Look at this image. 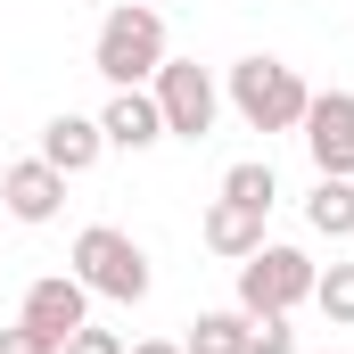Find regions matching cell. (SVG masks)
Masks as SVG:
<instances>
[{
	"label": "cell",
	"instance_id": "cell-1",
	"mask_svg": "<svg viewBox=\"0 0 354 354\" xmlns=\"http://www.w3.org/2000/svg\"><path fill=\"white\" fill-rule=\"evenodd\" d=\"M174 50H165V17L157 8H140V0H124V8H107L99 17V41H91V66L107 75L115 91H140L157 66H165Z\"/></svg>",
	"mask_w": 354,
	"mask_h": 354
},
{
	"label": "cell",
	"instance_id": "cell-2",
	"mask_svg": "<svg viewBox=\"0 0 354 354\" xmlns=\"http://www.w3.org/2000/svg\"><path fill=\"white\" fill-rule=\"evenodd\" d=\"M223 99L239 107V124H248V132H297L313 91H305V75H297L288 58H264V50H256V58H239V66H231Z\"/></svg>",
	"mask_w": 354,
	"mask_h": 354
},
{
	"label": "cell",
	"instance_id": "cell-3",
	"mask_svg": "<svg viewBox=\"0 0 354 354\" xmlns=\"http://www.w3.org/2000/svg\"><path fill=\"white\" fill-rule=\"evenodd\" d=\"M75 280L107 305H140L149 297V248L115 223H91V231H75Z\"/></svg>",
	"mask_w": 354,
	"mask_h": 354
},
{
	"label": "cell",
	"instance_id": "cell-4",
	"mask_svg": "<svg viewBox=\"0 0 354 354\" xmlns=\"http://www.w3.org/2000/svg\"><path fill=\"white\" fill-rule=\"evenodd\" d=\"M149 99H157V115H165V140H206L214 115H223V83H214L198 58H165V66L149 75Z\"/></svg>",
	"mask_w": 354,
	"mask_h": 354
},
{
	"label": "cell",
	"instance_id": "cell-5",
	"mask_svg": "<svg viewBox=\"0 0 354 354\" xmlns=\"http://www.w3.org/2000/svg\"><path fill=\"white\" fill-rule=\"evenodd\" d=\"M313 256L305 248H280L264 239L256 256H239V313H297L305 297H313Z\"/></svg>",
	"mask_w": 354,
	"mask_h": 354
},
{
	"label": "cell",
	"instance_id": "cell-6",
	"mask_svg": "<svg viewBox=\"0 0 354 354\" xmlns=\"http://www.w3.org/2000/svg\"><path fill=\"white\" fill-rule=\"evenodd\" d=\"M297 132H305V157H313V174L354 181V91H313Z\"/></svg>",
	"mask_w": 354,
	"mask_h": 354
},
{
	"label": "cell",
	"instance_id": "cell-7",
	"mask_svg": "<svg viewBox=\"0 0 354 354\" xmlns=\"http://www.w3.org/2000/svg\"><path fill=\"white\" fill-rule=\"evenodd\" d=\"M17 322H25V330H41L50 346H66V338H75V330L91 322V288L75 280V272H41V280L25 288V305H17Z\"/></svg>",
	"mask_w": 354,
	"mask_h": 354
},
{
	"label": "cell",
	"instance_id": "cell-8",
	"mask_svg": "<svg viewBox=\"0 0 354 354\" xmlns=\"http://www.w3.org/2000/svg\"><path fill=\"white\" fill-rule=\"evenodd\" d=\"M0 206H8L17 223H58V206H66V174L41 165V157H17V165H0Z\"/></svg>",
	"mask_w": 354,
	"mask_h": 354
},
{
	"label": "cell",
	"instance_id": "cell-9",
	"mask_svg": "<svg viewBox=\"0 0 354 354\" xmlns=\"http://www.w3.org/2000/svg\"><path fill=\"white\" fill-rule=\"evenodd\" d=\"M33 157H41V165H58V174L75 181V174H91V165L107 157V132H99V115H75V107H66V115H50V124H41V149H33Z\"/></svg>",
	"mask_w": 354,
	"mask_h": 354
},
{
	"label": "cell",
	"instance_id": "cell-10",
	"mask_svg": "<svg viewBox=\"0 0 354 354\" xmlns=\"http://www.w3.org/2000/svg\"><path fill=\"white\" fill-rule=\"evenodd\" d=\"M99 132H107V149H157L165 140V115H157V99H149V83L140 91H115L107 107H99Z\"/></svg>",
	"mask_w": 354,
	"mask_h": 354
},
{
	"label": "cell",
	"instance_id": "cell-11",
	"mask_svg": "<svg viewBox=\"0 0 354 354\" xmlns=\"http://www.w3.org/2000/svg\"><path fill=\"white\" fill-rule=\"evenodd\" d=\"M198 239H206L214 256H231V264H239V256H256V248H264V214H256V206L214 198V206H206V223H198Z\"/></svg>",
	"mask_w": 354,
	"mask_h": 354
},
{
	"label": "cell",
	"instance_id": "cell-12",
	"mask_svg": "<svg viewBox=\"0 0 354 354\" xmlns=\"http://www.w3.org/2000/svg\"><path fill=\"white\" fill-rule=\"evenodd\" d=\"M305 223H313L322 239H354V181L313 174V189H305Z\"/></svg>",
	"mask_w": 354,
	"mask_h": 354
},
{
	"label": "cell",
	"instance_id": "cell-13",
	"mask_svg": "<svg viewBox=\"0 0 354 354\" xmlns=\"http://www.w3.org/2000/svg\"><path fill=\"white\" fill-rule=\"evenodd\" d=\"M248 330H256V322H248L239 305L198 313V322H189V338H181V354H248Z\"/></svg>",
	"mask_w": 354,
	"mask_h": 354
},
{
	"label": "cell",
	"instance_id": "cell-14",
	"mask_svg": "<svg viewBox=\"0 0 354 354\" xmlns=\"http://www.w3.org/2000/svg\"><path fill=\"white\" fill-rule=\"evenodd\" d=\"M223 198H231V206H256V214H272V198H280L272 157H239V165L223 174Z\"/></svg>",
	"mask_w": 354,
	"mask_h": 354
},
{
	"label": "cell",
	"instance_id": "cell-15",
	"mask_svg": "<svg viewBox=\"0 0 354 354\" xmlns=\"http://www.w3.org/2000/svg\"><path fill=\"white\" fill-rule=\"evenodd\" d=\"M313 305H322V322H330V330H354V264L313 272Z\"/></svg>",
	"mask_w": 354,
	"mask_h": 354
},
{
	"label": "cell",
	"instance_id": "cell-16",
	"mask_svg": "<svg viewBox=\"0 0 354 354\" xmlns=\"http://www.w3.org/2000/svg\"><path fill=\"white\" fill-rule=\"evenodd\" d=\"M256 330H248V354H297V330H288V313H248Z\"/></svg>",
	"mask_w": 354,
	"mask_h": 354
},
{
	"label": "cell",
	"instance_id": "cell-17",
	"mask_svg": "<svg viewBox=\"0 0 354 354\" xmlns=\"http://www.w3.org/2000/svg\"><path fill=\"white\" fill-rule=\"evenodd\" d=\"M58 354H124V338H115V330H99V322H83V330H75Z\"/></svg>",
	"mask_w": 354,
	"mask_h": 354
},
{
	"label": "cell",
	"instance_id": "cell-18",
	"mask_svg": "<svg viewBox=\"0 0 354 354\" xmlns=\"http://www.w3.org/2000/svg\"><path fill=\"white\" fill-rule=\"evenodd\" d=\"M0 354H58V346H50L41 330H25V322H8V330H0Z\"/></svg>",
	"mask_w": 354,
	"mask_h": 354
},
{
	"label": "cell",
	"instance_id": "cell-19",
	"mask_svg": "<svg viewBox=\"0 0 354 354\" xmlns=\"http://www.w3.org/2000/svg\"><path fill=\"white\" fill-rule=\"evenodd\" d=\"M124 354H181L174 338H140V346H124Z\"/></svg>",
	"mask_w": 354,
	"mask_h": 354
}]
</instances>
